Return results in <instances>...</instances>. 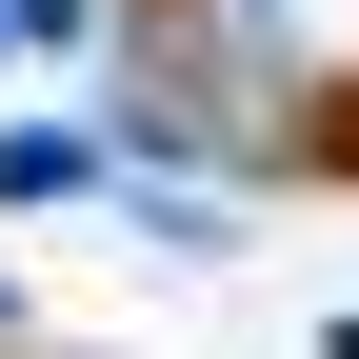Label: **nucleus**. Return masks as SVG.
I'll return each mask as SVG.
<instances>
[{"label": "nucleus", "mask_w": 359, "mask_h": 359, "mask_svg": "<svg viewBox=\"0 0 359 359\" xmlns=\"http://www.w3.org/2000/svg\"><path fill=\"white\" fill-rule=\"evenodd\" d=\"M299 160H320V180H359V80H320V100H299Z\"/></svg>", "instance_id": "nucleus-1"}]
</instances>
